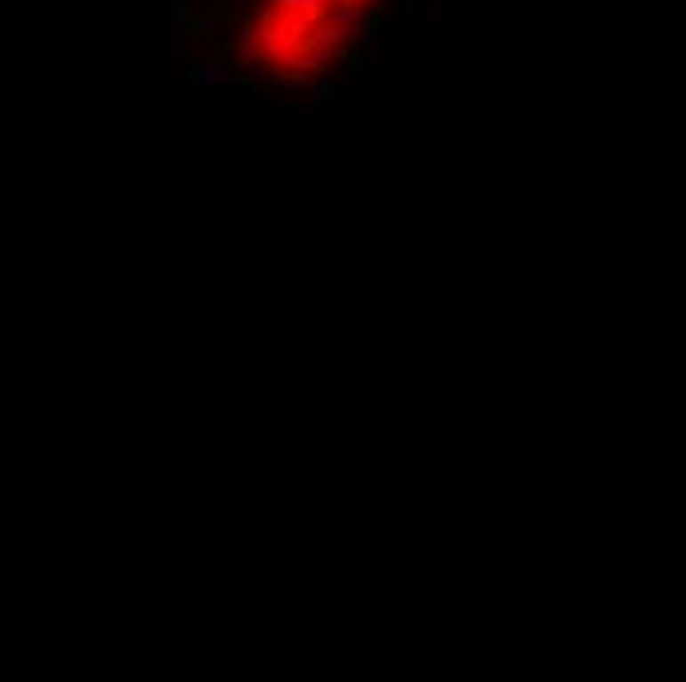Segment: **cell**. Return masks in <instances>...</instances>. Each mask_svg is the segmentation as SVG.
Listing matches in <instances>:
<instances>
[{"label":"cell","instance_id":"1","mask_svg":"<svg viewBox=\"0 0 686 682\" xmlns=\"http://www.w3.org/2000/svg\"><path fill=\"white\" fill-rule=\"evenodd\" d=\"M198 79H206V84H225V79H229V71L222 68V63H206V68L198 71Z\"/></svg>","mask_w":686,"mask_h":682}]
</instances>
